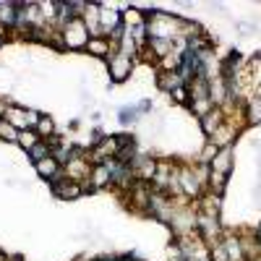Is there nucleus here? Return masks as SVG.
<instances>
[{
	"instance_id": "1",
	"label": "nucleus",
	"mask_w": 261,
	"mask_h": 261,
	"mask_svg": "<svg viewBox=\"0 0 261 261\" xmlns=\"http://www.w3.org/2000/svg\"><path fill=\"white\" fill-rule=\"evenodd\" d=\"M63 34H65V45H68V47H86V45H89V37H86V29L81 24V18L68 21Z\"/></svg>"
},
{
	"instance_id": "15",
	"label": "nucleus",
	"mask_w": 261,
	"mask_h": 261,
	"mask_svg": "<svg viewBox=\"0 0 261 261\" xmlns=\"http://www.w3.org/2000/svg\"><path fill=\"white\" fill-rule=\"evenodd\" d=\"M0 139H6V141H18L16 128H13L11 123H0Z\"/></svg>"
},
{
	"instance_id": "18",
	"label": "nucleus",
	"mask_w": 261,
	"mask_h": 261,
	"mask_svg": "<svg viewBox=\"0 0 261 261\" xmlns=\"http://www.w3.org/2000/svg\"><path fill=\"white\" fill-rule=\"evenodd\" d=\"M251 123H261V94L251 102Z\"/></svg>"
},
{
	"instance_id": "10",
	"label": "nucleus",
	"mask_w": 261,
	"mask_h": 261,
	"mask_svg": "<svg viewBox=\"0 0 261 261\" xmlns=\"http://www.w3.org/2000/svg\"><path fill=\"white\" fill-rule=\"evenodd\" d=\"M220 120H222V113L214 107V110H209V113L201 118V125H204V130H206V134H214V130H217V125H220Z\"/></svg>"
},
{
	"instance_id": "20",
	"label": "nucleus",
	"mask_w": 261,
	"mask_h": 261,
	"mask_svg": "<svg viewBox=\"0 0 261 261\" xmlns=\"http://www.w3.org/2000/svg\"><path fill=\"white\" fill-rule=\"evenodd\" d=\"M225 178H227V175H220V172H212V186L217 188V193H222V188H225Z\"/></svg>"
},
{
	"instance_id": "19",
	"label": "nucleus",
	"mask_w": 261,
	"mask_h": 261,
	"mask_svg": "<svg viewBox=\"0 0 261 261\" xmlns=\"http://www.w3.org/2000/svg\"><path fill=\"white\" fill-rule=\"evenodd\" d=\"M29 151H32V160H34V162H39V160L47 157V146H45V144H37V146L29 149Z\"/></svg>"
},
{
	"instance_id": "12",
	"label": "nucleus",
	"mask_w": 261,
	"mask_h": 261,
	"mask_svg": "<svg viewBox=\"0 0 261 261\" xmlns=\"http://www.w3.org/2000/svg\"><path fill=\"white\" fill-rule=\"evenodd\" d=\"M18 144L24 146V149H34L37 144H39V136L34 134V130H18Z\"/></svg>"
},
{
	"instance_id": "11",
	"label": "nucleus",
	"mask_w": 261,
	"mask_h": 261,
	"mask_svg": "<svg viewBox=\"0 0 261 261\" xmlns=\"http://www.w3.org/2000/svg\"><path fill=\"white\" fill-rule=\"evenodd\" d=\"M99 24L102 27H120V16L115 11H107V8H99Z\"/></svg>"
},
{
	"instance_id": "17",
	"label": "nucleus",
	"mask_w": 261,
	"mask_h": 261,
	"mask_svg": "<svg viewBox=\"0 0 261 261\" xmlns=\"http://www.w3.org/2000/svg\"><path fill=\"white\" fill-rule=\"evenodd\" d=\"M212 258L214 261H230V256H227V251H225V243H212Z\"/></svg>"
},
{
	"instance_id": "14",
	"label": "nucleus",
	"mask_w": 261,
	"mask_h": 261,
	"mask_svg": "<svg viewBox=\"0 0 261 261\" xmlns=\"http://www.w3.org/2000/svg\"><path fill=\"white\" fill-rule=\"evenodd\" d=\"M139 120V107H125V110H120V123L128 125V123H136Z\"/></svg>"
},
{
	"instance_id": "7",
	"label": "nucleus",
	"mask_w": 261,
	"mask_h": 261,
	"mask_svg": "<svg viewBox=\"0 0 261 261\" xmlns=\"http://www.w3.org/2000/svg\"><path fill=\"white\" fill-rule=\"evenodd\" d=\"M180 186H183V191L188 193V196H196L201 191V178H196L191 170H183L180 172Z\"/></svg>"
},
{
	"instance_id": "16",
	"label": "nucleus",
	"mask_w": 261,
	"mask_h": 261,
	"mask_svg": "<svg viewBox=\"0 0 261 261\" xmlns=\"http://www.w3.org/2000/svg\"><path fill=\"white\" fill-rule=\"evenodd\" d=\"M37 130H39V136H53V120L39 115V120H37Z\"/></svg>"
},
{
	"instance_id": "13",
	"label": "nucleus",
	"mask_w": 261,
	"mask_h": 261,
	"mask_svg": "<svg viewBox=\"0 0 261 261\" xmlns=\"http://www.w3.org/2000/svg\"><path fill=\"white\" fill-rule=\"evenodd\" d=\"M86 47H89V53H94V55H107V53H110V45H107V42L105 39H99V37H94V39H89V45H86Z\"/></svg>"
},
{
	"instance_id": "21",
	"label": "nucleus",
	"mask_w": 261,
	"mask_h": 261,
	"mask_svg": "<svg viewBox=\"0 0 261 261\" xmlns=\"http://www.w3.org/2000/svg\"><path fill=\"white\" fill-rule=\"evenodd\" d=\"M172 94H175V99H178V102H188V97H186V94H188V92H186V86H178V89L172 92Z\"/></svg>"
},
{
	"instance_id": "2",
	"label": "nucleus",
	"mask_w": 261,
	"mask_h": 261,
	"mask_svg": "<svg viewBox=\"0 0 261 261\" xmlns=\"http://www.w3.org/2000/svg\"><path fill=\"white\" fill-rule=\"evenodd\" d=\"M81 186L76 183V180H71V178H58V180H53V193L58 196V199H79L81 196Z\"/></svg>"
},
{
	"instance_id": "8",
	"label": "nucleus",
	"mask_w": 261,
	"mask_h": 261,
	"mask_svg": "<svg viewBox=\"0 0 261 261\" xmlns=\"http://www.w3.org/2000/svg\"><path fill=\"white\" fill-rule=\"evenodd\" d=\"M105 183H110V165H97V170H94V175H92V183L86 186V188H99V186H105Z\"/></svg>"
},
{
	"instance_id": "9",
	"label": "nucleus",
	"mask_w": 261,
	"mask_h": 261,
	"mask_svg": "<svg viewBox=\"0 0 261 261\" xmlns=\"http://www.w3.org/2000/svg\"><path fill=\"white\" fill-rule=\"evenodd\" d=\"M13 8H18V3H0V24H8V27L16 24L18 11H13Z\"/></svg>"
},
{
	"instance_id": "6",
	"label": "nucleus",
	"mask_w": 261,
	"mask_h": 261,
	"mask_svg": "<svg viewBox=\"0 0 261 261\" xmlns=\"http://www.w3.org/2000/svg\"><path fill=\"white\" fill-rule=\"evenodd\" d=\"M157 84H160V89H165V92H175L178 86H183V79H180L178 71H167V73H160Z\"/></svg>"
},
{
	"instance_id": "4",
	"label": "nucleus",
	"mask_w": 261,
	"mask_h": 261,
	"mask_svg": "<svg viewBox=\"0 0 261 261\" xmlns=\"http://www.w3.org/2000/svg\"><path fill=\"white\" fill-rule=\"evenodd\" d=\"M230 167H232V151H230V146H222V149L212 157V172L230 175Z\"/></svg>"
},
{
	"instance_id": "3",
	"label": "nucleus",
	"mask_w": 261,
	"mask_h": 261,
	"mask_svg": "<svg viewBox=\"0 0 261 261\" xmlns=\"http://www.w3.org/2000/svg\"><path fill=\"white\" fill-rule=\"evenodd\" d=\"M130 58L123 55L120 50H115V55H110V73H113V81H123L128 73H130Z\"/></svg>"
},
{
	"instance_id": "5",
	"label": "nucleus",
	"mask_w": 261,
	"mask_h": 261,
	"mask_svg": "<svg viewBox=\"0 0 261 261\" xmlns=\"http://www.w3.org/2000/svg\"><path fill=\"white\" fill-rule=\"evenodd\" d=\"M34 165H37V172H39L42 178H50V180H58L60 178V167H58V160L55 157H45V160H39Z\"/></svg>"
},
{
	"instance_id": "22",
	"label": "nucleus",
	"mask_w": 261,
	"mask_h": 261,
	"mask_svg": "<svg viewBox=\"0 0 261 261\" xmlns=\"http://www.w3.org/2000/svg\"><path fill=\"white\" fill-rule=\"evenodd\" d=\"M0 45H3V34H0Z\"/></svg>"
}]
</instances>
